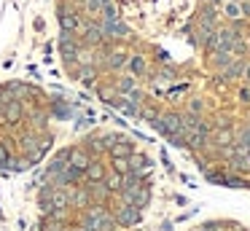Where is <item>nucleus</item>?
<instances>
[{
  "label": "nucleus",
  "mask_w": 250,
  "mask_h": 231,
  "mask_svg": "<svg viewBox=\"0 0 250 231\" xmlns=\"http://www.w3.org/2000/svg\"><path fill=\"white\" fill-rule=\"evenodd\" d=\"M33 231H137L151 204V159L129 134L89 129L41 161Z\"/></svg>",
  "instance_id": "nucleus-1"
},
{
  "label": "nucleus",
  "mask_w": 250,
  "mask_h": 231,
  "mask_svg": "<svg viewBox=\"0 0 250 231\" xmlns=\"http://www.w3.org/2000/svg\"><path fill=\"white\" fill-rule=\"evenodd\" d=\"M65 105L33 84L0 86V169L41 167L65 132Z\"/></svg>",
  "instance_id": "nucleus-2"
}]
</instances>
